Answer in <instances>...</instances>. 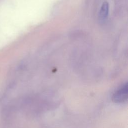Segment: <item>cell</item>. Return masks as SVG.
<instances>
[{
  "label": "cell",
  "mask_w": 128,
  "mask_h": 128,
  "mask_svg": "<svg viewBox=\"0 0 128 128\" xmlns=\"http://www.w3.org/2000/svg\"><path fill=\"white\" fill-rule=\"evenodd\" d=\"M128 97V86L126 83L117 90L112 96V100L115 103H122L126 102Z\"/></svg>",
  "instance_id": "cell-1"
},
{
  "label": "cell",
  "mask_w": 128,
  "mask_h": 128,
  "mask_svg": "<svg viewBox=\"0 0 128 128\" xmlns=\"http://www.w3.org/2000/svg\"><path fill=\"white\" fill-rule=\"evenodd\" d=\"M108 11L109 4L107 2H104L102 4L98 14V18L100 21L103 22L106 19L108 14Z\"/></svg>",
  "instance_id": "cell-2"
}]
</instances>
